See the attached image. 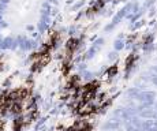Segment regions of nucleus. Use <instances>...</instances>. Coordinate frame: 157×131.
<instances>
[{
    "instance_id": "7ed1b4c3",
    "label": "nucleus",
    "mask_w": 157,
    "mask_h": 131,
    "mask_svg": "<svg viewBox=\"0 0 157 131\" xmlns=\"http://www.w3.org/2000/svg\"><path fill=\"white\" fill-rule=\"evenodd\" d=\"M149 71H152L153 74H157V63H156V64H153L152 67H150V68H149Z\"/></svg>"
},
{
    "instance_id": "423d86ee",
    "label": "nucleus",
    "mask_w": 157,
    "mask_h": 131,
    "mask_svg": "<svg viewBox=\"0 0 157 131\" xmlns=\"http://www.w3.org/2000/svg\"><path fill=\"white\" fill-rule=\"evenodd\" d=\"M156 119H157V109H156Z\"/></svg>"
},
{
    "instance_id": "f03ea898",
    "label": "nucleus",
    "mask_w": 157,
    "mask_h": 131,
    "mask_svg": "<svg viewBox=\"0 0 157 131\" xmlns=\"http://www.w3.org/2000/svg\"><path fill=\"white\" fill-rule=\"evenodd\" d=\"M150 72H152V71H150ZM150 83H153V85H155V86L157 87V74H153V75H152V79H150Z\"/></svg>"
},
{
    "instance_id": "0eeeda50",
    "label": "nucleus",
    "mask_w": 157,
    "mask_h": 131,
    "mask_svg": "<svg viewBox=\"0 0 157 131\" xmlns=\"http://www.w3.org/2000/svg\"><path fill=\"white\" fill-rule=\"evenodd\" d=\"M155 62H156V63H157V57H156V59H155Z\"/></svg>"
},
{
    "instance_id": "20e7f679",
    "label": "nucleus",
    "mask_w": 157,
    "mask_h": 131,
    "mask_svg": "<svg viewBox=\"0 0 157 131\" xmlns=\"http://www.w3.org/2000/svg\"><path fill=\"white\" fill-rule=\"evenodd\" d=\"M156 14V8L155 7H153L152 8V10H150V13H149V15H150V17H153V15H155Z\"/></svg>"
},
{
    "instance_id": "39448f33",
    "label": "nucleus",
    "mask_w": 157,
    "mask_h": 131,
    "mask_svg": "<svg viewBox=\"0 0 157 131\" xmlns=\"http://www.w3.org/2000/svg\"><path fill=\"white\" fill-rule=\"evenodd\" d=\"M153 108H155V109H157V98L155 100V102H153Z\"/></svg>"
},
{
    "instance_id": "f257e3e1",
    "label": "nucleus",
    "mask_w": 157,
    "mask_h": 131,
    "mask_svg": "<svg viewBox=\"0 0 157 131\" xmlns=\"http://www.w3.org/2000/svg\"><path fill=\"white\" fill-rule=\"evenodd\" d=\"M64 0H0V66H21L45 48Z\"/></svg>"
}]
</instances>
